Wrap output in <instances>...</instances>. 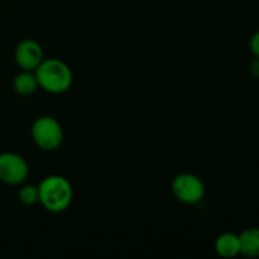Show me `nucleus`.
<instances>
[{
	"label": "nucleus",
	"mask_w": 259,
	"mask_h": 259,
	"mask_svg": "<svg viewBox=\"0 0 259 259\" xmlns=\"http://www.w3.org/2000/svg\"><path fill=\"white\" fill-rule=\"evenodd\" d=\"M32 139L35 146L45 152L57 151L63 142V129L57 119L43 115L32 124Z\"/></svg>",
	"instance_id": "7ed1b4c3"
},
{
	"label": "nucleus",
	"mask_w": 259,
	"mask_h": 259,
	"mask_svg": "<svg viewBox=\"0 0 259 259\" xmlns=\"http://www.w3.org/2000/svg\"><path fill=\"white\" fill-rule=\"evenodd\" d=\"M29 175L27 161L14 152L0 153V181L9 186L24 184Z\"/></svg>",
	"instance_id": "39448f33"
},
{
	"label": "nucleus",
	"mask_w": 259,
	"mask_h": 259,
	"mask_svg": "<svg viewBox=\"0 0 259 259\" xmlns=\"http://www.w3.org/2000/svg\"><path fill=\"white\" fill-rule=\"evenodd\" d=\"M240 255L259 258V228H248L239 234Z\"/></svg>",
	"instance_id": "6e6552de"
},
{
	"label": "nucleus",
	"mask_w": 259,
	"mask_h": 259,
	"mask_svg": "<svg viewBox=\"0 0 259 259\" xmlns=\"http://www.w3.org/2000/svg\"><path fill=\"white\" fill-rule=\"evenodd\" d=\"M214 249L219 257L233 259L240 255L239 235L234 233H223L215 239Z\"/></svg>",
	"instance_id": "0eeeda50"
},
{
	"label": "nucleus",
	"mask_w": 259,
	"mask_h": 259,
	"mask_svg": "<svg viewBox=\"0 0 259 259\" xmlns=\"http://www.w3.org/2000/svg\"><path fill=\"white\" fill-rule=\"evenodd\" d=\"M249 48H250V52L253 53V56L259 58V30L258 32H255L254 34L252 35V38H250Z\"/></svg>",
	"instance_id": "9b49d317"
},
{
	"label": "nucleus",
	"mask_w": 259,
	"mask_h": 259,
	"mask_svg": "<svg viewBox=\"0 0 259 259\" xmlns=\"http://www.w3.org/2000/svg\"><path fill=\"white\" fill-rule=\"evenodd\" d=\"M34 73L39 89L55 95L70 90L73 82V73L70 66L58 58H45L35 68Z\"/></svg>",
	"instance_id": "f03ea898"
},
{
	"label": "nucleus",
	"mask_w": 259,
	"mask_h": 259,
	"mask_svg": "<svg viewBox=\"0 0 259 259\" xmlns=\"http://www.w3.org/2000/svg\"><path fill=\"white\" fill-rule=\"evenodd\" d=\"M13 89L22 96H30L39 89L34 71L22 70L13 80Z\"/></svg>",
	"instance_id": "1a4fd4ad"
},
{
	"label": "nucleus",
	"mask_w": 259,
	"mask_h": 259,
	"mask_svg": "<svg viewBox=\"0 0 259 259\" xmlns=\"http://www.w3.org/2000/svg\"><path fill=\"white\" fill-rule=\"evenodd\" d=\"M205 184L194 174H180L171 182V192L177 201L185 205H197L204 200Z\"/></svg>",
	"instance_id": "20e7f679"
},
{
	"label": "nucleus",
	"mask_w": 259,
	"mask_h": 259,
	"mask_svg": "<svg viewBox=\"0 0 259 259\" xmlns=\"http://www.w3.org/2000/svg\"><path fill=\"white\" fill-rule=\"evenodd\" d=\"M18 200L20 204L24 206H33L39 200V195H38V186L32 184L23 185L18 191Z\"/></svg>",
	"instance_id": "9d476101"
},
{
	"label": "nucleus",
	"mask_w": 259,
	"mask_h": 259,
	"mask_svg": "<svg viewBox=\"0 0 259 259\" xmlns=\"http://www.w3.org/2000/svg\"><path fill=\"white\" fill-rule=\"evenodd\" d=\"M14 60L20 70L34 71L45 60V52L37 40L23 39L15 47Z\"/></svg>",
	"instance_id": "423d86ee"
},
{
	"label": "nucleus",
	"mask_w": 259,
	"mask_h": 259,
	"mask_svg": "<svg viewBox=\"0 0 259 259\" xmlns=\"http://www.w3.org/2000/svg\"><path fill=\"white\" fill-rule=\"evenodd\" d=\"M249 72L254 78H259V58L255 57L249 65Z\"/></svg>",
	"instance_id": "f8f14e48"
},
{
	"label": "nucleus",
	"mask_w": 259,
	"mask_h": 259,
	"mask_svg": "<svg viewBox=\"0 0 259 259\" xmlns=\"http://www.w3.org/2000/svg\"><path fill=\"white\" fill-rule=\"evenodd\" d=\"M39 202L43 209L53 214L66 211L73 200V189L71 182L60 175L45 177L38 185Z\"/></svg>",
	"instance_id": "f257e3e1"
}]
</instances>
